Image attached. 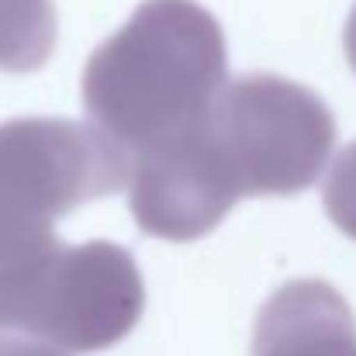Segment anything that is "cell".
<instances>
[{"label": "cell", "instance_id": "7a4b0ae2", "mask_svg": "<svg viewBox=\"0 0 356 356\" xmlns=\"http://www.w3.org/2000/svg\"><path fill=\"white\" fill-rule=\"evenodd\" d=\"M336 118L305 83L249 73L225 80L208 111L177 138L197 159L215 197L232 211L242 197L305 194L336 149Z\"/></svg>", "mask_w": 356, "mask_h": 356}, {"label": "cell", "instance_id": "3957f363", "mask_svg": "<svg viewBox=\"0 0 356 356\" xmlns=\"http://www.w3.org/2000/svg\"><path fill=\"white\" fill-rule=\"evenodd\" d=\"M145 312L135 256L108 238L59 236L0 252V332L70 356L118 346Z\"/></svg>", "mask_w": 356, "mask_h": 356}, {"label": "cell", "instance_id": "5b68a950", "mask_svg": "<svg viewBox=\"0 0 356 356\" xmlns=\"http://www.w3.org/2000/svg\"><path fill=\"white\" fill-rule=\"evenodd\" d=\"M252 356H356L353 308L329 280H287L256 315Z\"/></svg>", "mask_w": 356, "mask_h": 356}, {"label": "cell", "instance_id": "52a82bcc", "mask_svg": "<svg viewBox=\"0 0 356 356\" xmlns=\"http://www.w3.org/2000/svg\"><path fill=\"white\" fill-rule=\"evenodd\" d=\"M322 201H325L329 222L343 236L356 238V142H350L336 156L329 180H325V191H322Z\"/></svg>", "mask_w": 356, "mask_h": 356}, {"label": "cell", "instance_id": "9c48e42d", "mask_svg": "<svg viewBox=\"0 0 356 356\" xmlns=\"http://www.w3.org/2000/svg\"><path fill=\"white\" fill-rule=\"evenodd\" d=\"M343 52H346V63L356 73V3L350 10V17H346V28H343Z\"/></svg>", "mask_w": 356, "mask_h": 356}, {"label": "cell", "instance_id": "6da1fadb", "mask_svg": "<svg viewBox=\"0 0 356 356\" xmlns=\"http://www.w3.org/2000/svg\"><path fill=\"white\" fill-rule=\"evenodd\" d=\"M229 80L222 24L197 0H142L94 49L80 97L97 131L131 159L201 118Z\"/></svg>", "mask_w": 356, "mask_h": 356}, {"label": "cell", "instance_id": "277c9868", "mask_svg": "<svg viewBox=\"0 0 356 356\" xmlns=\"http://www.w3.org/2000/svg\"><path fill=\"white\" fill-rule=\"evenodd\" d=\"M128 187V156L73 118L0 121V252L56 236V222Z\"/></svg>", "mask_w": 356, "mask_h": 356}, {"label": "cell", "instance_id": "8992f818", "mask_svg": "<svg viewBox=\"0 0 356 356\" xmlns=\"http://www.w3.org/2000/svg\"><path fill=\"white\" fill-rule=\"evenodd\" d=\"M59 17L52 0H0V73H35L52 59Z\"/></svg>", "mask_w": 356, "mask_h": 356}, {"label": "cell", "instance_id": "ba28073f", "mask_svg": "<svg viewBox=\"0 0 356 356\" xmlns=\"http://www.w3.org/2000/svg\"><path fill=\"white\" fill-rule=\"evenodd\" d=\"M0 356H70L56 346H45V343H35V339H24V336H3L0 332Z\"/></svg>", "mask_w": 356, "mask_h": 356}]
</instances>
